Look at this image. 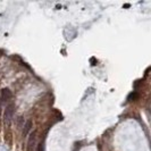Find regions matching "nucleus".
Here are the masks:
<instances>
[{
	"mask_svg": "<svg viewBox=\"0 0 151 151\" xmlns=\"http://www.w3.org/2000/svg\"><path fill=\"white\" fill-rule=\"evenodd\" d=\"M14 111H15V106L13 104L8 105L6 110H5V114H4V119H5V123L6 124H10V122L13 121V117H14Z\"/></svg>",
	"mask_w": 151,
	"mask_h": 151,
	"instance_id": "f257e3e1",
	"label": "nucleus"
},
{
	"mask_svg": "<svg viewBox=\"0 0 151 151\" xmlns=\"http://www.w3.org/2000/svg\"><path fill=\"white\" fill-rule=\"evenodd\" d=\"M13 98V93H12V91L8 90V89H4V90L1 91V96H0V100L1 101H4V102H8V101H10Z\"/></svg>",
	"mask_w": 151,
	"mask_h": 151,
	"instance_id": "f03ea898",
	"label": "nucleus"
},
{
	"mask_svg": "<svg viewBox=\"0 0 151 151\" xmlns=\"http://www.w3.org/2000/svg\"><path fill=\"white\" fill-rule=\"evenodd\" d=\"M35 145V132L31 133L27 142V151H33V148Z\"/></svg>",
	"mask_w": 151,
	"mask_h": 151,
	"instance_id": "7ed1b4c3",
	"label": "nucleus"
},
{
	"mask_svg": "<svg viewBox=\"0 0 151 151\" xmlns=\"http://www.w3.org/2000/svg\"><path fill=\"white\" fill-rule=\"evenodd\" d=\"M24 127H25V129H24V134L26 135V134H27V132H29V131L31 129V127H32V122L27 121L26 122V124L24 125Z\"/></svg>",
	"mask_w": 151,
	"mask_h": 151,
	"instance_id": "20e7f679",
	"label": "nucleus"
},
{
	"mask_svg": "<svg viewBox=\"0 0 151 151\" xmlns=\"http://www.w3.org/2000/svg\"><path fill=\"white\" fill-rule=\"evenodd\" d=\"M137 98H139V93H137V92H133V93H131V94L129 96V101H132V100H136Z\"/></svg>",
	"mask_w": 151,
	"mask_h": 151,
	"instance_id": "39448f33",
	"label": "nucleus"
},
{
	"mask_svg": "<svg viewBox=\"0 0 151 151\" xmlns=\"http://www.w3.org/2000/svg\"><path fill=\"white\" fill-rule=\"evenodd\" d=\"M0 111H1V100H0Z\"/></svg>",
	"mask_w": 151,
	"mask_h": 151,
	"instance_id": "423d86ee",
	"label": "nucleus"
}]
</instances>
